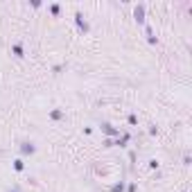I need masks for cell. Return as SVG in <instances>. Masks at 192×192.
I'll return each mask as SVG.
<instances>
[{
	"mask_svg": "<svg viewBox=\"0 0 192 192\" xmlns=\"http://www.w3.org/2000/svg\"><path fill=\"white\" fill-rule=\"evenodd\" d=\"M23 151H25V154H32V151H34V145H32V142H23Z\"/></svg>",
	"mask_w": 192,
	"mask_h": 192,
	"instance_id": "1",
	"label": "cell"
}]
</instances>
